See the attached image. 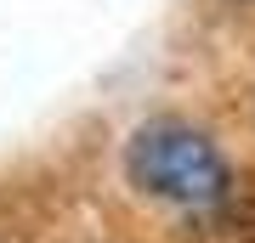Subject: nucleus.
I'll list each match as a JSON object with an SVG mask.
<instances>
[{
    "label": "nucleus",
    "instance_id": "1",
    "mask_svg": "<svg viewBox=\"0 0 255 243\" xmlns=\"http://www.w3.org/2000/svg\"><path fill=\"white\" fill-rule=\"evenodd\" d=\"M125 175L147 198L176 204V209H210L233 187L221 142L187 119H147L125 147Z\"/></svg>",
    "mask_w": 255,
    "mask_h": 243
}]
</instances>
